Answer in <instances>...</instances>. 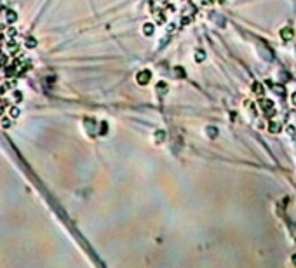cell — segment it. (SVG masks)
Wrapping results in <instances>:
<instances>
[{
	"label": "cell",
	"mask_w": 296,
	"mask_h": 268,
	"mask_svg": "<svg viewBox=\"0 0 296 268\" xmlns=\"http://www.w3.org/2000/svg\"><path fill=\"white\" fill-rule=\"evenodd\" d=\"M258 105H260V108H261L263 111H265V113H268V115L274 113V115H275L274 101H270V99H265V98H263V99H260V101H258Z\"/></svg>",
	"instance_id": "cell-1"
},
{
	"label": "cell",
	"mask_w": 296,
	"mask_h": 268,
	"mask_svg": "<svg viewBox=\"0 0 296 268\" xmlns=\"http://www.w3.org/2000/svg\"><path fill=\"white\" fill-rule=\"evenodd\" d=\"M150 79H152V73H150L148 70L139 71V73H138V77H136L138 84H141V85H146V84L150 82Z\"/></svg>",
	"instance_id": "cell-2"
},
{
	"label": "cell",
	"mask_w": 296,
	"mask_h": 268,
	"mask_svg": "<svg viewBox=\"0 0 296 268\" xmlns=\"http://www.w3.org/2000/svg\"><path fill=\"white\" fill-rule=\"evenodd\" d=\"M293 37H294V31H293V28L284 26L282 30H280V39H282L284 42H289V40H293Z\"/></svg>",
	"instance_id": "cell-3"
},
{
	"label": "cell",
	"mask_w": 296,
	"mask_h": 268,
	"mask_svg": "<svg viewBox=\"0 0 296 268\" xmlns=\"http://www.w3.org/2000/svg\"><path fill=\"white\" fill-rule=\"evenodd\" d=\"M153 31H155V26L152 25V23H145V25H143V33H145L146 37H152L153 35Z\"/></svg>",
	"instance_id": "cell-4"
},
{
	"label": "cell",
	"mask_w": 296,
	"mask_h": 268,
	"mask_svg": "<svg viewBox=\"0 0 296 268\" xmlns=\"http://www.w3.org/2000/svg\"><path fill=\"white\" fill-rule=\"evenodd\" d=\"M253 93L258 94V96H263V93H265V89H263V85H261L260 82H254L253 84Z\"/></svg>",
	"instance_id": "cell-5"
},
{
	"label": "cell",
	"mask_w": 296,
	"mask_h": 268,
	"mask_svg": "<svg viewBox=\"0 0 296 268\" xmlns=\"http://www.w3.org/2000/svg\"><path fill=\"white\" fill-rule=\"evenodd\" d=\"M164 138H166V132H164L162 129H159V131H155V134H153L155 143H162V141H164Z\"/></svg>",
	"instance_id": "cell-6"
},
{
	"label": "cell",
	"mask_w": 296,
	"mask_h": 268,
	"mask_svg": "<svg viewBox=\"0 0 296 268\" xmlns=\"http://www.w3.org/2000/svg\"><path fill=\"white\" fill-rule=\"evenodd\" d=\"M16 19H18L16 11H7V14H5V21H7V23H14Z\"/></svg>",
	"instance_id": "cell-7"
},
{
	"label": "cell",
	"mask_w": 296,
	"mask_h": 268,
	"mask_svg": "<svg viewBox=\"0 0 296 268\" xmlns=\"http://www.w3.org/2000/svg\"><path fill=\"white\" fill-rule=\"evenodd\" d=\"M155 89H157V93H159V94H166V93H167V84H166V82H159Z\"/></svg>",
	"instance_id": "cell-8"
},
{
	"label": "cell",
	"mask_w": 296,
	"mask_h": 268,
	"mask_svg": "<svg viewBox=\"0 0 296 268\" xmlns=\"http://www.w3.org/2000/svg\"><path fill=\"white\" fill-rule=\"evenodd\" d=\"M204 59H206V52H204L202 49H199V51H195V61L202 63Z\"/></svg>",
	"instance_id": "cell-9"
},
{
	"label": "cell",
	"mask_w": 296,
	"mask_h": 268,
	"mask_svg": "<svg viewBox=\"0 0 296 268\" xmlns=\"http://www.w3.org/2000/svg\"><path fill=\"white\" fill-rule=\"evenodd\" d=\"M268 131L270 132H279V131H280V124H279V122H270Z\"/></svg>",
	"instance_id": "cell-10"
},
{
	"label": "cell",
	"mask_w": 296,
	"mask_h": 268,
	"mask_svg": "<svg viewBox=\"0 0 296 268\" xmlns=\"http://www.w3.org/2000/svg\"><path fill=\"white\" fill-rule=\"evenodd\" d=\"M9 115H11V117H12V119H18V117H19V108H16V106H12V108H11V110H9Z\"/></svg>",
	"instance_id": "cell-11"
},
{
	"label": "cell",
	"mask_w": 296,
	"mask_h": 268,
	"mask_svg": "<svg viewBox=\"0 0 296 268\" xmlns=\"http://www.w3.org/2000/svg\"><path fill=\"white\" fill-rule=\"evenodd\" d=\"M99 127H101V129H99L101 134H106V132H108V124H106V122H101V124H99Z\"/></svg>",
	"instance_id": "cell-12"
},
{
	"label": "cell",
	"mask_w": 296,
	"mask_h": 268,
	"mask_svg": "<svg viewBox=\"0 0 296 268\" xmlns=\"http://www.w3.org/2000/svg\"><path fill=\"white\" fill-rule=\"evenodd\" d=\"M272 89H274V91H275V93L279 94V96H282V94H284V89H282V85H274V87H272Z\"/></svg>",
	"instance_id": "cell-13"
},
{
	"label": "cell",
	"mask_w": 296,
	"mask_h": 268,
	"mask_svg": "<svg viewBox=\"0 0 296 268\" xmlns=\"http://www.w3.org/2000/svg\"><path fill=\"white\" fill-rule=\"evenodd\" d=\"M2 125H4V127H11V120L7 119V117H2Z\"/></svg>",
	"instance_id": "cell-14"
},
{
	"label": "cell",
	"mask_w": 296,
	"mask_h": 268,
	"mask_svg": "<svg viewBox=\"0 0 296 268\" xmlns=\"http://www.w3.org/2000/svg\"><path fill=\"white\" fill-rule=\"evenodd\" d=\"M26 47H35V39H26Z\"/></svg>",
	"instance_id": "cell-15"
},
{
	"label": "cell",
	"mask_w": 296,
	"mask_h": 268,
	"mask_svg": "<svg viewBox=\"0 0 296 268\" xmlns=\"http://www.w3.org/2000/svg\"><path fill=\"white\" fill-rule=\"evenodd\" d=\"M21 98H23V94L19 93V91H16V93H14V99H16V103L21 101Z\"/></svg>",
	"instance_id": "cell-16"
},
{
	"label": "cell",
	"mask_w": 296,
	"mask_h": 268,
	"mask_svg": "<svg viewBox=\"0 0 296 268\" xmlns=\"http://www.w3.org/2000/svg\"><path fill=\"white\" fill-rule=\"evenodd\" d=\"M174 71H176V75H178V77H185V70H181V68H176Z\"/></svg>",
	"instance_id": "cell-17"
},
{
	"label": "cell",
	"mask_w": 296,
	"mask_h": 268,
	"mask_svg": "<svg viewBox=\"0 0 296 268\" xmlns=\"http://www.w3.org/2000/svg\"><path fill=\"white\" fill-rule=\"evenodd\" d=\"M207 134H209V136H212V138L216 136V131H214V127H209V129H207Z\"/></svg>",
	"instance_id": "cell-18"
},
{
	"label": "cell",
	"mask_w": 296,
	"mask_h": 268,
	"mask_svg": "<svg viewBox=\"0 0 296 268\" xmlns=\"http://www.w3.org/2000/svg\"><path fill=\"white\" fill-rule=\"evenodd\" d=\"M291 99H293V103H294V106H296V93H293V96H291Z\"/></svg>",
	"instance_id": "cell-19"
},
{
	"label": "cell",
	"mask_w": 296,
	"mask_h": 268,
	"mask_svg": "<svg viewBox=\"0 0 296 268\" xmlns=\"http://www.w3.org/2000/svg\"><path fill=\"white\" fill-rule=\"evenodd\" d=\"M204 4H211V0H202Z\"/></svg>",
	"instance_id": "cell-20"
},
{
	"label": "cell",
	"mask_w": 296,
	"mask_h": 268,
	"mask_svg": "<svg viewBox=\"0 0 296 268\" xmlns=\"http://www.w3.org/2000/svg\"><path fill=\"white\" fill-rule=\"evenodd\" d=\"M218 2H220V4H225V2H226V0H218Z\"/></svg>",
	"instance_id": "cell-21"
},
{
	"label": "cell",
	"mask_w": 296,
	"mask_h": 268,
	"mask_svg": "<svg viewBox=\"0 0 296 268\" xmlns=\"http://www.w3.org/2000/svg\"><path fill=\"white\" fill-rule=\"evenodd\" d=\"M293 261H294V265H296V254H294V256H293Z\"/></svg>",
	"instance_id": "cell-22"
}]
</instances>
